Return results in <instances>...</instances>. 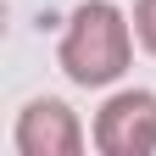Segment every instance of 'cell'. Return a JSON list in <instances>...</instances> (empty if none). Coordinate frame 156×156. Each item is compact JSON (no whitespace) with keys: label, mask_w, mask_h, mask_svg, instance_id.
Instances as JSON below:
<instances>
[{"label":"cell","mask_w":156,"mask_h":156,"mask_svg":"<svg viewBox=\"0 0 156 156\" xmlns=\"http://www.w3.org/2000/svg\"><path fill=\"white\" fill-rule=\"evenodd\" d=\"M62 73L84 89H101L112 78H123L128 56H134V23L112 0H84L73 17H67V34H62Z\"/></svg>","instance_id":"6da1fadb"},{"label":"cell","mask_w":156,"mask_h":156,"mask_svg":"<svg viewBox=\"0 0 156 156\" xmlns=\"http://www.w3.org/2000/svg\"><path fill=\"white\" fill-rule=\"evenodd\" d=\"M11 140L23 156H78L84 151V128H78L73 106H62V101H28Z\"/></svg>","instance_id":"3957f363"},{"label":"cell","mask_w":156,"mask_h":156,"mask_svg":"<svg viewBox=\"0 0 156 156\" xmlns=\"http://www.w3.org/2000/svg\"><path fill=\"white\" fill-rule=\"evenodd\" d=\"M134 34H140V45L156 56V0H140V6H134Z\"/></svg>","instance_id":"277c9868"},{"label":"cell","mask_w":156,"mask_h":156,"mask_svg":"<svg viewBox=\"0 0 156 156\" xmlns=\"http://www.w3.org/2000/svg\"><path fill=\"white\" fill-rule=\"evenodd\" d=\"M95 145L106 156H151L156 151V95L151 89L112 95L95 117Z\"/></svg>","instance_id":"7a4b0ae2"}]
</instances>
